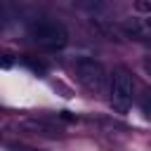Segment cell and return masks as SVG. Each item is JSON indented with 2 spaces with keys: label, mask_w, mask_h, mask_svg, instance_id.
<instances>
[{
  "label": "cell",
  "mask_w": 151,
  "mask_h": 151,
  "mask_svg": "<svg viewBox=\"0 0 151 151\" xmlns=\"http://www.w3.org/2000/svg\"><path fill=\"white\" fill-rule=\"evenodd\" d=\"M134 7L139 12H151V0H134Z\"/></svg>",
  "instance_id": "cell-7"
},
{
  "label": "cell",
  "mask_w": 151,
  "mask_h": 151,
  "mask_svg": "<svg viewBox=\"0 0 151 151\" xmlns=\"http://www.w3.org/2000/svg\"><path fill=\"white\" fill-rule=\"evenodd\" d=\"M59 118H64V120H76V116H68V111H61Z\"/></svg>",
  "instance_id": "cell-9"
},
{
  "label": "cell",
  "mask_w": 151,
  "mask_h": 151,
  "mask_svg": "<svg viewBox=\"0 0 151 151\" xmlns=\"http://www.w3.org/2000/svg\"><path fill=\"white\" fill-rule=\"evenodd\" d=\"M142 66H144V71H146V76H151V57H144V61H142Z\"/></svg>",
  "instance_id": "cell-8"
},
{
  "label": "cell",
  "mask_w": 151,
  "mask_h": 151,
  "mask_svg": "<svg viewBox=\"0 0 151 151\" xmlns=\"http://www.w3.org/2000/svg\"><path fill=\"white\" fill-rule=\"evenodd\" d=\"M125 31L132 33L134 38H139V40H149V42H151V17H149V19L125 21Z\"/></svg>",
  "instance_id": "cell-4"
},
{
  "label": "cell",
  "mask_w": 151,
  "mask_h": 151,
  "mask_svg": "<svg viewBox=\"0 0 151 151\" xmlns=\"http://www.w3.org/2000/svg\"><path fill=\"white\" fill-rule=\"evenodd\" d=\"M134 99V80L132 73L123 66L113 68V78H111V106L116 113H127Z\"/></svg>",
  "instance_id": "cell-2"
},
{
  "label": "cell",
  "mask_w": 151,
  "mask_h": 151,
  "mask_svg": "<svg viewBox=\"0 0 151 151\" xmlns=\"http://www.w3.org/2000/svg\"><path fill=\"white\" fill-rule=\"evenodd\" d=\"M24 125H26L28 130H33L35 134H45V137H57V134L61 132L59 127L54 130L52 125H45V123H24Z\"/></svg>",
  "instance_id": "cell-5"
},
{
  "label": "cell",
  "mask_w": 151,
  "mask_h": 151,
  "mask_svg": "<svg viewBox=\"0 0 151 151\" xmlns=\"http://www.w3.org/2000/svg\"><path fill=\"white\" fill-rule=\"evenodd\" d=\"M139 106H142V113L151 120V92H144V97L139 99Z\"/></svg>",
  "instance_id": "cell-6"
},
{
  "label": "cell",
  "mask_w": 151,
  "mask_h": 151,
  "mask_svg": "<svg viewBox=\"0 0 151 151\" xmlns=\"http://www.w3.org/2000/svg\"><path fill=\"white\" fill-rule=\"evenodd\" d=\"M76 78H78V83L85 90H90L94 94L104 92V87H106V71H104V66L97 59H90V57H80L76 61Z\"/></svg>",
  "instance_id": "cell-3"
},
{
  "label": "cell",
  "mask_w": 151,
  "mask_h": 151,
  "mask_svg": "<svg viewBox=\"0 0 151 151\" xmlns=\"http://www.w3.org/2000/svg\"><path fill=\"white\" fill-rule=\"evenodd\" d=\"M28 35L35 45H40L45 50H61L68 42V31L64 28V24L50 21V19L33 21L31 28H28Z\"/></svg>",
  "instance_id": "cell-1"
}]
</instances>
